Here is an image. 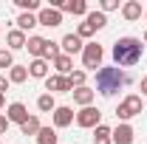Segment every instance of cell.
Segmentation results:
<instances>
[{"instance_id": "33", "label": "cell", "mask_w": 147, "mask_h": 144, "mask_svg": "<svg viewBox=\"0 0 147 144\" xmlns=\"http://www.w3.org/2000/svg\"><path fill=\"white\" fill-rule=\"evenodd\" d=\"M3 90H9V79H6V76H0V93H3Z\"/></svg>"}, {"instance_id": "16", "label": "cell", "mask_w": 147, "mask_h": 144, "mask_svg": "<svg viewBox=\"0 0 147 144\" xmlns=\"http://www.w3.org/2000/svg\"><path fill=\"white\" fill-rule=\"evenodd\" d=\"M20 133H23V136H37V133H40V119H37V116H28V119L20 124Z\"/></svg>"}, {"instance_id": "21", "label": "cell", "mask_w": 147, "mask_h": 144, "mask_svg": "<svg viewBox=\"0 0 147 144\" xmlns=\"http://www.w3.org/2000/svg\"><path fill=\"white\" fill-rule=\"evenodd\" d=\"M54 68H57V73H59V76H65V73H71V57L59 54V57L54 59Z\"/></svg>"}, {"instance_id": "37", "label": "cell", "mask_w": 147, "mask_h": 144, "mask_svg": "<svg viewBox=\"0 0 147 144\" xmlns=\"http://www.w3.org/2000/svg\"><path fill=\"white\" fill-rule=\"evenodd\" d=\"M144 20H147V14H144Z\"/></svg>"}, {"instance_id": "24", "label": "cell", "mask_w": 147, "mask_h": 144, "mask_svg": "<svg viewBox=\"0 0 147 144\" xmlns=\"http://www.w3.org/2000/svg\"><path fill=\"white\" fill-rule=\"evenodd\" d=\"M26 76H28V68H23V65H14L11 71H9V82H26Z\"/></svg>"}, {"instance_id": "19", "label": "cell", "mask_w": 147, "mask_h": 144, "mask_svg": "<svg viewBox=\"0 0 147 144\" xmlns=\"http://www.w3.org/2000/svg\"><path fill=\"white\" fill-rule=\"evenodd\" d=\"M85 23H88L93 31H96V28H105V26H108V17H105L102 11H91V14L85 17Z\"/></svg>"}, {"instance_id": "29", "label": "cell", "mask_w": 147, "mask_h": 144, "mask_svg": "<svg viewBox=\"0 0 147 144\" xmlns=\"http://www.w3.org/2000/svg\"><path fill=\"white\" fill-rule=\"evenodd\" d=\"M0 68H14L11 51H6V48H0Z\"/></svg>"}, {"instance_id": "20", "label": "cell", "mask_w": 147, "mask_h": 144, "mask_svg": "<svg viewBox=\"0 0 147 144\" xmlns=\"http://www.w3.org/2000/svg\"><path fill=\"white\" fill-rule=\"evenodd\" d=\"M62 9L71 11V14H88V3H85V0H65Z\"/></svg>"}, {"instance_id": "22", "label": "cell", "mask_w": 147, "mask_h": 144, "mask_svg": "<svg viewBox=\"0 0 147 144\" xmlns=\"http://www.w3.org/2000/svg\"><path fill=\"white\" fill-rule=\"evenodd\" d=\"M17 26H20V31H28V28H34V26H40V23H37V17H34V14L23 11V14L17 17Z\"/></svg>"}, {"instance_id": "28", "label": "cell", "mask_w": 147, "mask_h": 144, "mask_svg": "<svg viewBox=\"0 0 147 144\" xmlns=\"http://www.w3.org/2000/svg\"><path fill=\"white\" fill-rule=\"evenodd\" d=\"M14 3H17V6L23 9V11H28V14L40 9V0H14Z\"/></svg>"}, {"instance_id": "3", "label": "cell", "mask_w": 147, "mask_h": 144, "mask_svg": "<svg viewBox=\"0 0 147 144\" xmlns=\"http://www.w3.org/2000/svg\"><path fill=\"white\" fill-rule=\"evenodd\" d=\"M142 110H144L142 96H136V93H133V96H127V99L116 108V116H119V119H133V116H139Z\"/></svg>"}, {"instance_id": "17", "label": "cell", "mask_w": 147, "mask_h": 144, "mask_svg": "<svg viewBox=\"0 0 147 144\" xmlns=\"http://www.w3.org/2000/svg\"><path fill=\"white\" fill-rule=\"evenodd\" d=\"M122 14H125V20H139V17H142V3H136V0H130V3H125Z\"/></svg>"}, {"instance_id": "8", "label": "cell", "mask_w": 147, "mask_h": 144, "mask_svg": "<svg viewBox=\"0 0 147 144\" xmlns=\"http://www.w3.org/2000/svg\"><path fill=\"white\" fill-rule=\"evenodd\" d=\"M6 119H9V122H17V124H23V122L28 119V110H26V105H23V102H11V105H9V113H6Z\"/></svg>"}, {"instance_id": "34", "label": "cell", "mask_w": 147, "mask_h": 144, "mask_svg": "<svg viewBox=\"0 0 147 144\" xmlns=\"http://www.w3.org/2000/svg\"><path fill=\"white\" fill-rule=\"evenodd\" d=\"M142 96H147V76L142 79Z\"/></svg>"}, {"instance_id": "30", "label": "cell", "mask_w": 147, "mask_h": 144, "mask_svg": "<svg viewBox=\"0 0 147 144\" xmlns=\"http://www.w3.org/2000/svg\"><path fill=\"white\" fill-rule=\"evenodd\" d=\"M91 34H93L91 26H88V23H79V28H76V37H79V40H85V37H91Z\"/></svg>"}, {"instance_id": "23", "label": "cell", "mask_w": 147, "mask_h": 144, "mask_svg": "<svg viewBox=\"0 0 147 144\" xmlns=\"http://www.w3.org/2000/svg\"><path fill=\"white\" fill-rule=\"evenodd\" d=\"M6 40H9V45H11V48H26V34H23L20 28L9 31V37H6Z\"/></svg>"}, {"instance_id": "5", "label": "cell", "mask_w": 147, "mask_h": 144, "mask_svg": "<svg viewBox=\"0 0 147 144\" xmlns=\"http://www.w3.org/2000/svg\"><path fill=\"white\" fill-rule=\"evenodd\" d=\"M99 119H102V113H99L96 108H82L79 113H76V124L79 127H99L102 124Z\"/></svg>"}, {"instance_id": "32", "label": "cell", "mask_w": 147, "mask_h": 144, "mask_svg": "<svg viewBox=\"0 0 147 144\" xmlns=\"http://www.w3.org/2000/svg\"><path fill=\"white\" fill-rule=\"evenodd\" d=\"M6 130H9V119H6V116H0V133H6Z\"/></svg>"}, {"instance_id": "14", "label": "cell", "mask_w": 147, "mask_h": 144, "mask_svg": "<svg viewBox=\"0 0 147 144\" xmlns=\"http://www.w3.org/2000/svg\"><path fill=\"white\" fill-rule=\"evenodd\" d=\"M26 48H28V54H34L37 59H42V48H45V40H42V37H28V40H26Z\"/></svg>"}, {"instance_id": "1", "label": "cell", "mask_w": 147, "mask_h": 144, "mask_svg": "<svg viewBox=\"0 0 147 144\" xmlns=\"http://www.w3.org/2000/svg\"><path fill=\"white\" fill-rule=\"evenodd\" d=\"M142 54H144V42L136 40V37H122V40H116V45H113V59H116V65H122V68L136 65V62L142 59Z\"/></svg>"}, {"instance_id": "26", "label": "cell", "mask_w": 147, "mask_h": 144, "mask_svg": "<svg viewBox=\"0 0 147 144\" xmlns=\"http://www.w3.org/2000/svg\"><path fill=\"white\" fill-rule=\"evenodd\" d=\"M59 57V42L45 40V48H42V59H57Z\"/></svg>"}, {"instance_id": "18", "label": "cell", "mask_w": 147, "mask_h": 144, "mask_svg": "<svg viewBox=\"0 0 147 144\" xmlns=\"http://www.w3.org/2000/svg\"><path fill=\"white\" fill-rule=\"evenodd\" d=\"M37 144H57V130H54V127H40Z\"/></svg>"}, {"instance_id": "2", "label": "cell", "mask_w": 147, "mask_h": 144, "mask_svg": "<svg viewBox=\"0 0 147 144\" xmlns=\"http://www.w3.org/2000/svg\"><path fill=\"white\" fill-rule=\"evenodd\" d=\"M127 79L130 76L122 73L119 68H99V71H96V90H99L102 96H113Z\"/></svg>"}, {"instance_id": "25", "label": "cell", "mask_w": 147, "mask_h": 144, "mask_svg": "<svg viewBox=\"0 0 147 144\" xmlns=\"http://www.w3.org/2000/svg\"><path fill=\"white\" fill-rule=\"evenodd\" d=\"M37 108L42 110V113H48V110H57V105H54V96H51V93H42V96L37 99Z\"/></svg>"}, {"instance_id": "36", "label": "cell", "mask_w": 147, "mask_h": 144, "mask_svg": "<svg viewBox=\"0 0 147 144\" xmlns=\"http://www.w3.org/2000/svg\"><path fill=\"white\" fill-rule=\"evenodd\" d=\"M0 108H3V93H0Z\"/></svg>"}, {"instance_id": "31", "label": "cell", "mask_w": 147, "mask_h": 144, "mask_svg": "<svg viewBox=\"0 0 147 144\" xmlns=\"http://www.w3.org/2000/svg\"><path fill=\"white\" fill-rule=\"evenodd\" d=\"M113 9H119V0H102V14L105 11H113Z\"/></svg>"}, {"instance_id": "27", "label": "cell", "mask_w": 147, "mask_h": 144, "mask_svg": "<svg viewBox=\"0 0 147 144\" xmlns=\"http://www.w3.org/2000/svg\"><path fill=\"white\" fill-rule=\"evenodd\" d=\"M68 82H71V88H85V71H71Z\"/></svg>"}, {"instance_id": "35", "label": "cell", "mask_w": 147, "mask_h": 144, "mask_svg": "<svg viewBox=\"0 0 147 144\" xmlns=\"http://www.w3.org/2000/svg\"><path fill=\"white\" fill-rule=\"evenodd\" d=\"M142 42H144V45H147V31H144V40H142Z\"/></svg>"}, {"instance_id": "10", "label": "cell", "mask_w": 147, "mask_h": 144, "mask_svg": "<svg viewBox=\"0 0 147 144\" xmlns=\"http://www.w3.org/2000/svg\"><path fill=\"white\" fill-rule=\"evenodd\" d=\"M113 144H133V127L130 124H119L116 130H113Z\"/></svg>"}, {"instance_id": "15", "label": "cell", "mask_w": 147, "mask_h": 144, "mask_svg": "<svg viewBox=\"0 0 147 144\" xmlns=\"http://www.w3.org/2000/svg\"><path fill=\"white\" fill-rule=\"evenodd\" d=\"M28 73L37 76V79H48V62H45V59H34V62L28 65Z\"/></svg>"}, {"instance_id": "6", "label": "cell", "mask_w": 147, "mask_h": 144, "mask_svg": "<svg viewBox=\"0 0 147 144\" xmlns=\"http://www.w3.org/2000/svg\"><path fill=\"white\" fill-rule=\"evenodd\" d=\"M37 23L45 26V28H57V26H62V11H57V9H42V11L37 14Z\"/></svg>"}, {"instance_id": "13", "label": "cell", "mask_w": 147, "mask_h": 144, "mask_svg": "<svg viewBox=\"0 0 147 144\" xmlns=\"http://www.w3.org/2000/svg\"><path fill=\"white\" fill-rule=\"evenodd\" d=\"M74 102H76V105H82V108H91L93 90H91V88H76V90H74Z\"/></svg>"}, {"instance_id": "9", "label": "cell", "mask_w": 147, "mask_h": 144, "mask_svg": "<svg viewBox=\"0 0 147 144\" xmlns=\"http://www.w3.org/2000/svg\"><path fill=\"white\" fill-rule=\"evenodd\" d=\"M59 45H62V51H65V57H71V54H76V51H82V48H85V45H82V40H79L76 34H65Z\"/></svg>"}, {"instance_id": "11", "label": "cell", "mask_w": 147, "mask_h": 144, "mask_svg": "<svg viewBox=\"0 0 147 144\" xmlns=\"http://www.w3.org/2000/svg\"><path fill=\"white\" fill-rule=\"evenodd\" d=\"M71 122H74V110L65 108V105H59V108L54 110V124L57 127H68Z\"/></svg>"}, {"instance_id": "4", "label": "cell", "mask_w": 147, "mask_h": 144, "mask_svg": "<svg viewBox=\"0 0 147 144\" xmlns=\"http://www.w3.org/2000/svg\"><path fill=\"white\" fill-rule=\"evenodd\" d=\"M82 62H85V68H102V45L99 42H88L85 48H82Z\"/></svg>"}, {"instance_id": "7", "label": "cell", "mask_w": 147, "mask_h": 144, "mask_svg": "<svg viewBox=\"0 0 147 144\" xmlns=\"http://www.w3.org/2000/svg\"><path fill=\"white\" fill-rule=\"evenodd\" d=\"M45 90H51V93H74L71 82H68V76H48L45 79Z\"/></svg>"}, {"instance_id": "12", "label": "cell", "mask_w": 147, "mask_h": 144, "mask_svg": "<svg viewBox=\"0 0 147 144\" xmlns=\"http://www.w3.org/2000/svg\"><path fill=\"white\" fill-rule=\"evenodd\" d=\"M113 130H110L108 124H99V127H93V141L96 144H113Z\"/></svg>"}]
</instances>
